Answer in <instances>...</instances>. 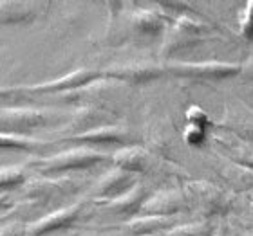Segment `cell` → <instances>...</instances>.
Listing matches in <instances>:
<instances>
[{
	"label": "cell",
	"mask_w": 253,
	"mask_h": 236,
	"mask_svg": "<svg viewBox=\"0 0 253 236\" xmlns=\"http://www.w3.org/2000/svg\"><path fill=\"white\" fill-rule=\"evenodd\" d=\"M221 126L252 142V139H253V112H239V110L226 112L224 117H221Z\"/></svg>",
	"instance_id": "obj_1"
},
{
	"label": "cell",
	"mask_w": 253,
	"mask_h": 236,
	"mask_svg": "<svg viewBox=\"0 0 253 236\" xmlns=\"http://www.w3.org/2000/svg\"><path fill=\"white\" fill-rule=\"evenodd\" d=\"M199 202L203 205V209L208 211V213H215V211L224 209V195H222L221 189L213 188V186H203L201 188L199 195Z\"/></svg>",
	"instance_id": "obj_2"
},
{
	"label": "cell",
	"mask_w": 253,
	"mask_h": 236,
	"mask_svg": "<svg viewBox=\"0 0 253 236\" xmlns=\"http://www.w3.org/2000/svg\"><path fill=\"white\" fill-rule=\"evenodd\" d=\"M226 152L232 155V159H235L241 166L248 169H253V144L252 142H232L226 144Z\"/></svg>",
	"instance_id": "obj_3"
},
{
	"label": "cell",
	"mask_w": 253,
	"mask_h": 236,
	"mask_svg": "<svg viewBox=\"0 0 253 236\" xmlns=\"http://www.w3.org/2000/svg\"><path fill=\"white\" fill-rule=\"evenodd\" d=\"M226 180L230 184H237L241 189H246L250 186H253V169L244 168V166H237L232 164L228 169H224Z\"/></svg>",
	"instance_id": "obj_4"
},
{
	"label": "cell",
	"mask_w": 253,
	"mask_h": 236,
	"mask_svg": "<svg viewBox=\"0 0 253 236\" xmlns=\"http://www.w3.org/2000/svg\"><path fill=\"white\" fill-rule=\"evenodd\" d=\"M118 161H120V164H122L123 168H130V169H139L145 164V157H141V153L136 152V150H128V152L120 153Z\"/></svg>",
	"instance_id": "obj_5"
},
{
	"label": "cell",
	"mask_w": 253,
	"mask_h": 236,
	"mask_svg": "<svg viewBox=\"0 0 253 236\" xmlns=\"http://www.w3.org/2000/svg\"><path fill=\"white\" fill-rule=\"evenodd\" d=\"M208 235V227L205 224H192V226L179 227L175 233L170 236H206Z\"/></svg>",
	"instance_id": "obj_6"
},
{
	"label": "cell",
	"mask_w": 253,
	"mask_h": 236,
	"mask_svg": "<svg viewBox=\"0 0 253 236\" xmlns=\"http://www.w3.org/2000/svg\"><path fill=\"white\" fill-rule=\"evenodd\" d=\"M243 33H244V36L253 38V4H250L246 18H244V22H243Z\"/></svg>",
	"instance_id": "obj_7"
},
{
	"label": "cell",
	"mask_w": 253,
	"mask_h": 236,
	"mask_svg": "<svg viewBox=\"0 0 253 236\" xmlns=\"http://www.w3.org/2000/svg\"><path fill=\"white\" fill-rule=\"evenodd\" d=\"M243 72H244V76H246V78L253 79V58H250V62L243 67Z\"/></svg>",
	"instance_id": "obj_8"
}]
</instances>
